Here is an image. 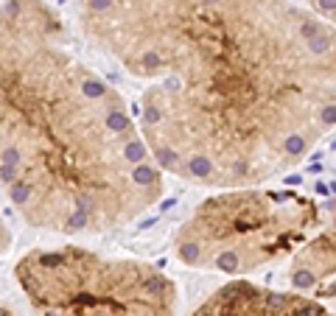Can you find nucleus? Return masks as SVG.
<instances>
[{
  "instance_id": "2",
  "label": "nucleus",
  "mask_w": 336,
  "mask_h": 316,
  "mask_svg": "<svg viewBox=\"0 0 336 316\" xmlns=\"http://www.w3.org/2000/svg\"><path fill=\"white\" fill-rule=\"evenodd\" d=\"M160 168L123 92L73 50L45 0H6L0 25V179L34 230L104 235L160 202Z\"/></svg>"
},
{
  "instance_id": "5",
  "label": "nucleus",
  "mask_w": 336,
  "mask_h": 316,
  "mask_svg": "<svg viewBox=\"0 0 336 316\" xmlns=\"http://www.w3.org/2000/svg\"><path fill=\"white\" fill-rule=\"evenodd\" d=\"M191 316H336L300 291H272L250 280H233L208 297Z\"/></svg>"
},
{
  "instance_id": "3",
  "label": "nucleus",
  "mask_w": 336,
  "mask_h": 316,
  "mask_svg": "<svg viewBox=\"0 0 336 316\" xmlns=\"http://www.w3.org/2000/svg\"><path fill=\"white\" fill-rule=\"evenodd\" d=\"M322 224V207L297 190L236 188L202 199L174 235L179 263L250 274L294 255Z\"/></svg>"
},
{
  "instance_id": "1",
  "label": "nucleus",
  "mask_w": 336,
  "mask_h": 316,
  "mask_svg": "<svg viewBox=\"0 0 336 316\" xmlns=\"http://www.w3.org/2000/svg\"><path fill=\"white\" fill-rule=\"evenodd\" d=\"M93 48L140 84L151 157L185 182L255 188L336 126V28L292 0H79Z\"/></svg>"
},
{
  "instance_id": "6",
  "label": "nucleus",
  "mask_w": 336,
  "mask_h": 316,
  "mask_svg": "<svg viewBox=\"0 0 336 316\" xmlns=\"http://www.w3.org/2000/svg\"><path fill=\"white\" fill-rule=\"evenodd\" d=\"M289 283L314 300H336V199L325 204V221L292 255Z\"/></svg>"
},
{
  "instance_id": "4",
  "label": "nucleus",
  "mask_w": 336,
  "mask_h": 316,
  "mask_svg": "<svg viewBox=\"0 0 336 316\" xmlns=\"http://www.w3.org/2000/svg\"><path fill=\"white\" fill-rule=\"evenodd\" d=\"M14 280L36 316H177V286L165 272L76 244L25 252Z\"/></svg>"
}]
</instances>
